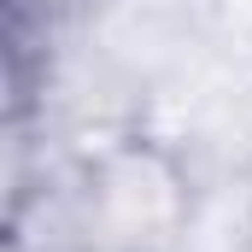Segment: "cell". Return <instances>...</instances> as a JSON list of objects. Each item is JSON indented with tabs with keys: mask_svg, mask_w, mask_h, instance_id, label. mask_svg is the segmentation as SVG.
<instances>
[{
	"mask_svg": "<svg viewBox=\"0 0 252 252\" xmlns=\"http://www.w3.org/2000/svg\"><path fill=\"white\" fill-rule=\"evenodd\" d=\"M41 6V24H70V18H88L100 12V0H18V12Z\"/></svg>",
	"mask_w": 252,
	"mask_h": 252,
	"instance_id": "obj_2",
	"label": "cell"
},
{
	"mask_svg": "<svg viewBox=\"0 0 252 252\" xmlns=\"http://www.w3.org/2000/svg\"><path fill=\"white\" fill-rule=\"evenodd\" d=\"M193 229L188 158L158 135H112L70 170L59 199L64 252H182Z\"/></svg>",
	"mask_w": 252,
	"mask_h": 252,
	"instance_id": "obj_1",
	"label": "cell"
}]
</instances>
